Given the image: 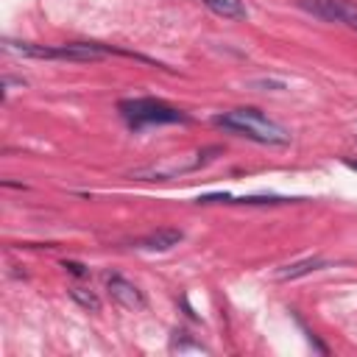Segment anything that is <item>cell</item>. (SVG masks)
I'll list each match as a JSON object with an SVG mask.
<instances>
[{
    "instance_id": "6da1fadb",
    "label": "cell",
    "mask_w": 357,
    "mask_h": 357,
    "mask_svg": "<svg viewBox=\"0 0 357 357\" xmlns=\"http://www.w3.org/2000/svg\"><path fill=\"white\" fill-rule=\"evenodd\" d=\"M212 126H218L223 131H231L237 137L254 139L259 145H279V148L290 145V131L282 123L265 117L259 109H248L245 106V109H231V112L215 114L212 117Z\"/></svg>"
},
{
    "instance_id": "7a4b0ae2",
    "label": "cell",
    "mask_w": 357,
    "mask_h": 357,
    "mask_svg": "<svg viewBox=\"0 0 357 357\" xmlns=\"http://www.w3.org/2000/svg\"><path fill=\"white\" fill-rule=\"evenodd\" d=\"M120 114L131 128H145V126H165V123H187L190 117L156 98H131V100H120Z\"/></svg>"
},
{
    "instance_id": "3957f363",
    "label": "cell",
    "mask_w": 357,
    "mask_h": 357,
    "mask_svg": "<svg viewBox=\"0 0 357 357\" xmlns=\"http://www.w3.org/2000/svg\"><path fill=\"white\" fill-rule=\"evenodd\" d=\"M106 290H109L112 301H117L123 310H145V307H148V301H145L142 290H139L134 282L123 279L120 273L106 276Z\"/></svg>"
},
{
    "instance_id": "277c9868",
    "label": "cell",
    "mask_w": 357,
    "mask_h": 357,
    "mask_svg": "<svg viewBox=\"0 0 357 357\" xmlns=\"http://www.w3.org/2000/svg\"><path fill=\"white\" fill-rule=\"evenodd\" d=\"M181 240H184V231H181V229L162 226V229H153V231H148L145 237L134 240V248H139V251H170V248L178 245Z\"/></svg>"
},
{
    "instance_id": "5b68a950",
    "label": "cell",
    "mask_w": 357,
    "mask_h": 357,
    "mask_svg": "<svg viewBox=\"0 0 357 357\" xmlns=\"http://www.w3.org/2000/svg\"><path fill=\"white\" fill-rule=\"evenodd\" d=\"M326 265H329V262L321 259V257H304V259H298V262H290V265L279 268V271H276V279H279V282L301 279V276H307V273H312V271H321V268H326Z\"/></svg>"
},
{
    "instance_id": "8992f818",
    "label": "cell",
    "mask_w": 357,
    "mask_h": 357,
    "mask_svg": "<svg viewBox=\"0 0 357 357\" xmlns=\"http://www.w3.org/2000/svg\"><path fill=\"white\" fill-rule=\"evenodd\" d=\"M298 6L324 22H340V0H298Z\"/></svg>"
},
{
    "instance_id": "52a82bcc",
    "label": "cell",
    "mask_w": 357,
    "mask_h": 357,
    "mask_svg": "<svg viewBox=\"0 0 357 357\" xmlns=\"http://www.w3.org/2000/svg\"><path fill=\"white\" fill-rule=\"evenodd\" d=\"M209 11H215L218 17H226V20H243L245 17V6L243 0H201Z\"/></svg>"
},
{
    "instance_id": "ba28073f",
    "label": "cell",
    "mask_w": 357,
    "mask_h": 357,
    "mask_svg": "<svg viewBox=\"0 0 357 357\" xmlns=\"http://www.w3.org/2000/svg\"><path fill=\"white\" fill-rule=\"evenodd\" d=\"M70 298L75 304H81L84 310H89V312H100V298L86 287H70Z\"/></svg>"
},
{
    "instance_id": "9c48e42d",
    "label": "cell",
    "mask_w": 357,
    "mask_h": 357,
    "mask_svg": "<svg viewBox=\"0 0 357 357\" xmlns=\"http://www.w3.org/2000/svg\"><path fill=\"white\" fill-rule=\"evenodd\" d=\"M340 22L357 31V6L349 0H340Z\"/></svg>"
},
{
    "instance_id": "30bf717a",
    "label": "cell",
    "mask_w": 357,
    "mask_h": 357,
    "mask_svg": "<svg viewBox=\"0 0 357 357\" xmlns=\"http://www.w3.org/2000/svg\"><path fill=\"white\" fill-rule=\"evenodd\" d=\"M61 268H64L67 273H73V276H78V279L89 273V271H86V265H84V262H75V259H64V262H61Z\"/></svg>"
},
{
    "instance_id": "8fae6325",
    "label": "cell",
    "mask_w": 357,
    "mask_h": 357,
    "mask_svg": "<svg viewBox=\"0 0 357 357\" xmlns=\"http://www.w3.org/2000/svg\"><path fill=\"white\" fill-rule=\"evenodd\" d=\"M346 165H349V167H354V170H357V162H351V159H349V162H346Z\"/></svg>"
}]
</instances>
